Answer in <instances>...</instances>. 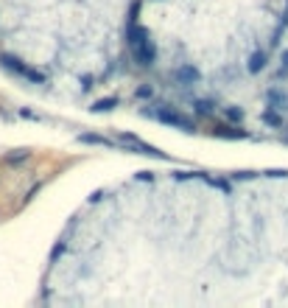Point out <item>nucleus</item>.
I'll list each match as a JSON object with an SVG mask.
<instances>
[{
  "instance_id": "nucleus-1",
  "label": "nucleus",
  "mask_w": 288,
  "mask_h": 308,
  "mask_svg": "<svg viewBox=\"0 0 288 308\" xmlns=\"http://www.w3.org/2000/svg\"><path fill=\"white\" fill-rule=\"evenodd\" d=\"M151 115V118H157L160 124H168V126H177V129H185V132H193L196 126H193V121H190L188 115L177 112L174 107H160V109H154V112H145Z\"/></svg>"
},
{
  "instance_id": "nucleus-2",
  "label": "nucleus",
  "mask_w": 288,
  "mask_h": 308,
  "mask_svg": "<svg viewBox=\"0 0 288 308\" xmlns=\"http://www.w3.org/2000/svg\"><path fill=\"white\" fill-rule=\"evenodd\" d=\"M0 62H3V68L6 70H11V73H17V76H22V79H31L34 84H42L45 81V76L42 73H36V70H31L25 62H20L17 56H11V54H3L0 56Z\"/></svg>"
},
{
  "instance_id": "nucleus-3",
  "label": "nucleus",
  "mask_w": 288,
  "mask_h": 308,
  "mask_svg": "<svg viewBox=\"0 0 288 308\" xmlns=\"http://www.w3.org/2000/svg\"><path fill=\"white\" fill-rule=\"evenodd\" d=\"M177 81L179 84H185V87H190V84H199V79H201V73L193 65H182V68H177Z\"/></svg>"
},
{
  "instance_id": "nucleus-4",
  "label": "nucleus",
  "mask_w": 288,
  "mask_h": 308,
  "mask_svg": "<svg viewBox=\"0 0 288 308\" xmlns=\"http://www.w3.org/2000/svg\"><path fill=\"white\" fill-rule=\"evenodd\" d=\"M121 140H123V143H129L132 148H143V154H151V157H162V160H165V154H162L160 148H154V146H148V143H143L140 137H134V135H121Z\"/></svg>"
},
{
  "instance_id": "nucleus-5",
  "label": "nucleus",
  "mask_w": 288,
  "mask_h": 308,
  "mask_svg": "<svg viewBox=\"0 0 288 308\" xmlns=\"http://www.w3.org/2000/svg\"><path fill=\"white\" fill-rule=\"evenodd\" d=\"M154 56H157V51H154V45H151V42H143V45L134 48V59H137L140 65H145V68L154 62Z\"/></svg>"
},
{
  "instance_id": "nucleus-6",
  "label": "nucleus",
  "mask_w": 288,
  "mask_h": 308,
  "mask_svg": "<svg viewBox=\"0 0 288 308\" xmlns=\"http://www.w3.org/2000/svg\"><path fill=\"white\" fill-rule=\"evenodd\" d=\"M112 107H118V98H115V95H109V98H98L90 109H92V112H109Z\"/></svg>"
},
{
  "instance_id": "nucleus-7",
  "label": "nucleus",
  "mask_w": 288,
  "mask_h": 308,
  "mask_svg": "<svg viewBox=\"0 0 288 308\" xmlns=\"http://www.w3.org/2000/svg\"><path fill=\"white\" fill-rule=\"evenodd\" d=\"M129 36H132V48H137V45H143V42H148V34H145V28H140V25H132Z\"/></svg>"
},
{
  "instance_id": "nucleus-8",
  "label": "nucleus",
  "mask_w": 288,
  "mask_h": 308,
  "mask_svg": "<svg viewBox=\"0 0 288 308\" xmlns=\"http://www.w3.org/2000/svg\"><path fill=\"white\" fill-rule=\"evenodd\" d=\"M78 140L81 143H92V146H112V140H107V137H101V135H90V132L78 135Z\"/></svg>"
},
{
  "instance_id": "nucleus-9",
  "label": "nucleus",
  "mask_w": 288,
  "mask_h": 308,
  "mask_svg": "<svg viewBox=\"0 0 288 308\" xmlns=\"http://www.w3.org/2000/svg\"><path fill=\"white\" fill-rule=\"evenodd\" d=\"M193 107H196V112H199V115H213V101H210V98H207V101L199 98V101H193Z\"/></svg>"
},
{
  "instance_id": "nucleus-10",
  "label": "nucleus",
  "mask_w": 288,
  "mask_h": 308,
  "mask_svg": "<svg viewBox=\"0 0 288 308\" xmlns=\"http://www.w3.org/2000/svg\"><path fill=\"white\" fill-rule=\"evenodd\" d=\"M263 65H266V56H263V54H255V56L249 59V70H252V73L263 70Z\"/></svg>"
},
{
  "instance_id": "nucleus-11",
  "label": "nucleus",
  "mask_w": 288,
  "mask_h": 308,
  "mask_svg": "<svg viewBox=\"0 0 288 308\" xmlns=\"http://www.w3.org/2000/svg\"><path fill=\"white\" fill-rule=\"evenodd\" d=\"M227 118H233V121H241V118H244V112H241L238 107H230V109H227Z\"/></svg>"
},
{
  "instance_id": "nucleus-12",
  "label": "nucleus",
  "mask_w": 288,
  "mask_h": 308,
  "mask_svg": "<svg viewBox=\"0 0 288 308\" xmlns=\"http://www.w3.org/2000/svg\"><path fill=\"white\" fill-rule=\"evenodd\" d=\"M151 87H148V84H143V87H140V90H137V98H151Z\"/></svg>"
},
{
  "instance_id": "nucleus-13",
  "label": "nucleus",
  "mask_w": 288,
  "mask_h": 308,
  "mask_svg": "<svg viewBox=\"0 0 288 308\" xmlns=\"http://www.w3.org/2000/svg\"><path fill=\"white\" fill-rule=\"evenodd\" d=\"M263 118H266V124H280V118H277V115H271V112H266Z\"/></svg>"
}]
</instances>
